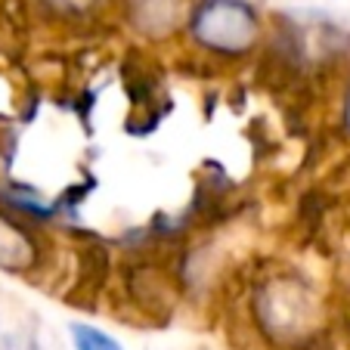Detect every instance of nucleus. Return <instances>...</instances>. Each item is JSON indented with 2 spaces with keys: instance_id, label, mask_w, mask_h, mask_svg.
<instances>
[{
  "instance_id": "423d86ee",
  "label": "nucleus",
  "mask_w": 350,
  "mask_h": 350,
  "mask_svg": "<svg viewBox=\"0 0 350 350\" xmlns=\"http://www.w3.org/2000/svg\"><path fill=\"white\" fill-rule=\"evenodd\" d=\"M347 124H350V99H347Z\"/></svg>"
},
{
  "instance_id": "f257e3e1",
  "label": "nucleus",
  "mask_w": 350,
  "mask_h": 350,
  "mask_svg": "<svg viewBox=\"0 0 350 350\" xmlns=\"http://www.w3.org/2000/svg\"><path fill=\"white\" fill-rule=\"evenodd\" d=\"M189 31L202 50L239 56L254 46L260 25L254 10L245 0H202L192 10Z\"/></svg>"
},
{
  "instance_id": "20e7f679",
  "label": "nucleus",
  "mask_w": 350,
  "mask_h": 350,
  "mask_svg": "<svg viewBox=\"0 0 350 350\" xmlns=\"http://www.w3.org/2000/svg\"><path fill=\"white\" fill-rule=\"evenodd\" d=\"M189 0H131V19L143 34L165 38L183 22Z\"/></svg>"
},
{
  "instance_id": "7ed1b4c3",
  "label": "nucleus",
  "mask_w": 350,
  "mask_h": 350,
  "mask_svg": "<svg viewBox=\"0 0 350 350\" xmlns=\"http://www.w3.org/2000/svg\"><path fill=\"white\" fill-rule=\"evenodd\" d=\"M38 242L28 230H22L13 217L0 211V270L7 273H28L38 267Z\"/></svg>"
},
{
  "instance_id": "39448f33",
  "label": "nucleus",
  "mask_w": 350,
  "mask_h": 350,
  "mask_svg": "<svg viewBox=\"0 0 350 350\" xmlns=\"http://www.w3.org/2000/svg\"><path fill=\"white\" fill-rule=\"evenodd\" d=\"M72 338L78 350H121L115 338H109L106 332L93 329V325H72Z\"/></svg>"
},
{
  "instance_id": "f03ea898",
  "label": "nucleus",
  "mask_w": 350,
  "mask_h": 350,
  "mask_svg": "<svg viewBox=\"0 0 350 350\" xmlns=\"http://www.w3.org/2000/svg\"><path fill=\"white\" fill-rule=\"evenodd\" d=\"M313 304L307 291L291 279H273L258 297V317L264 329H270L276 338H288V332L304 329Z\"/></svg>"
}]
</instances>
